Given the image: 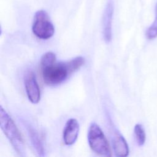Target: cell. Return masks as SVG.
<instances>
[{"label": "cell", "instance_id": "cell-1", "mask_svg": "<svg viewBox=\"0 0 157 157\" xmlns=\"http://www.w3.org/2000/svg\"><path fill=\"white\" fill-rule=\"evenodd\" d=\"M0 126L14 149L23 155L25 148L22 137L13 120L2 106L0 107Z\"/></svg>", "mask_w": 157, "mask_h": 157}, {"label": "cell", "instance_id": "cell-2", "mask_svg": "<svg viewBox=\"0 0 157 157\" xmlns=\"http://www.w3.org/2000/svg\"><path fill=\"white\" fill-rule=\"evenodd\" d=\"M88 140L91 149L97 155L102 156H110L111 150L109 142L100 127L94 122L91 123Z\"/></svg>", "mask_w": 157, "mask_h": 157}, {"label": "cell", "instance_id": "cell-3", "mask_svg": "<svg viewBox=\"0 0 157 157\" xmlns=\"http://www.w3.org/2000/svg\"><path fill=\"white\" fill-rule=\"evenodd\" d=\"M41 69L44 82L50 86L61 83L71 74L67 63H54Z\"/></svg>", "mask_w": 157, "mask_h": 157}, {"label": "cell", "instance_id": "cell-4", "mask_svg": "<svg viewBox=\"0 0 157 157\" xmlns=\"http://www.w3.org/2000/svg\"><path fill=\"white\" fill-rule=\"evenodd\" d=\"M32 31L36 37L41 39H48L53 36L55 28L46 11L40 10L35 13Z\"/></svg>", "mask_w": 157, "mask_h": 157}, {"label": "cell", "instance_id": "cell-5", "mask_svg": "<svg viewBox=\"0 0 157 157\" xmlns=\"http://www.w3.org/2000/svg\"><path fill=\"white\" fill-rule=\"evenodd\" d=\"M25 87L29 100L33 104H37L40 99V90L37 83L36 75L33 71H29L25 75Z\"/></svg>", "mask_w": 157, "mask_h": 157}, {"label": "cell", "instance_id": "cell-6", "mask_svg": "<svg viewBox=\"0 0 157 157\" xmlns=\"http://www.w3.org/2000/svg\"><path fill=\"white\" fill-rule=\"evenodd\" d=\"M114 10L112 0H108L104 9L102 17V28L104 40L109 42L112 39V23Z\"/></svg>", "mask_w": 157, "mask_h": 157}, {"label": "cell", "instance_id": "cell-7", "mask_svg": "<svg viewBox=\"0 0 157 157\" xmlns=\"http://www.w3.org/2000/svg\"><path fill=\"white\" fill-rule=\"evenodd\" d=\"M79 124L75 118H70L68 120L64 126L63 137L64 142L67 145L74 144L78 135Z\"/></svg>", "mask_w": 157, "mask_h": 157}, {"label": "cell", "instance_id": "cell-8", "mask_svg": "<svg viewBox=\"0 0 157 157\" xmlns=\"http://www.w3.org/2000/svg\"><path fill=\"white\" fill-rule=\"evenodd\" d=\"M112 142L113 151L116 156L124 157L128 155V145L124 138L120 134L116 133Z\"/></svg>", "mask_w": 157, "mask_h": 157}, {"label": "cell", "instance_id": "cell-9", "mask_svg": "<svg viewBox=\"0 0 157 157\" xmlns=\"http://www.w3.org/2000/svg\"><path fill=\"white\" fill-rule=\"evenodd\" d=\"M71 74L79 69L85 63V58L82 56H77L67 62Z\"/></svg>", "mask_w": 157, "mask_h": 157}, {"label": "cell", "instance_id": "cell-10", "mask_svg": "<svg viewBox=\"0 0 157 157\" xmlns=\"http://www.w3.org/2000/svg\"><path fill=\"white\" fill-rule=\"evenodd\" d=\"M29 132L30 134L31 139L32 141V144L35 148L36 150L37 151V153H39V155L42 156L44 155V150L43 147L41 144V142L40 139H39V137L36 132H34V131L33 129H29Z\"/></svg>", "mask_w": 157, "mask_h": 157}, {"label": "cell", "instance_id": "cell-11", "mask_svg": "<svg viewBox=\"0 0 157 157\" xmlns=\"http://www.w3.org/2000/svg\"><path fill=\"white\" fill-rule=\"evenodd\" d=\"M134 134L136 141L139 145L144 144L145 141V133L142 126L140 124H137L134 127Z\"/></svg>", "mask_w": 157, "mask_h": 157}, {"label": "cell", "instance_id": "cell-12", "mask_svg": "<svg viewBox=\"0 0 157 157\" xmlns=\"http://www.w3.org/2000/svg\"><path fill=\"white\" fill-rule=\"evenodd\" d=\"M56 62V55L54 53L48 52L44 53L40 58V67H43Z\"/></svg>", "mask_w": 157, "mask_h": 157}, {"label": "cell", "instance_id": "cell-13", "mask_svg": "<svg viewBox=\"0 0 157 157\" xmlns=\"http://www.w3.org/2000/svg\"><path fill=\"white\" fill-rule=\"evenodd\" d=\"M155 16H157V3L156 5V7H155Z\"/></svg>", "mask_w": 157, "mask_h": 157}]
</instances>
